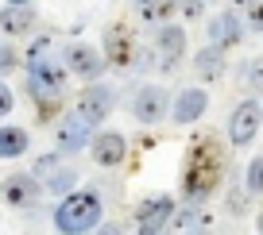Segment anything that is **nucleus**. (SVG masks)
<instances>
[{"label": "nucleus", "instance_id": "bb28decb", "mask_svg": "<svg viewBox=\"0 0 263 235\" xmlns=\"http://www.w3.org/2000/svg\"><path fill=\"white\" fill-rule=\"evenodd\" d=\"M132 8H136V16L151 19V24H159L155 19V0H132Z\"/></svg>", "mask_w": 263, "mask_h": 235}, {"label": "nucleus", "instance_id": "20e7f679", "mask_svg": "<svg viewBox=\"0 0 263 235\" xmlns=\"http://www.w3.org/2000/svg\"><path fill=\"white\" fill-rule=\"evenodd\" d=\"M66 77H70L66 62H50V58L39 54L27 66V93H31V97H39V93H62Z\"/></svg>", "mask_w": 263, "mask_h": 235}, {"label": "nucleus", "instance_id": "b1692460", "mask_svg": "<svg viewBox=\"0 0 263 235\" xmlns=\"http://www.w3.org/2000/svg\"><path fill=\"white\" fill-rule=\"evenodd\" d=\"M244 8H248V24H252L255 31L263 35V0H248Z\"/></svg>", "mask_w": 263, "mask_h": 235}, {"label": "nucleus", "instance_id": "6ab92c4d", "mask_svg": "<svg viewBox=\"0 0 263 235\" xmlns=\"http://www.w3.org/2000/svg\"><path fill=\"white\" fill-rule=\"evenodd\" d=\"M209 212H201V208H194V204H186V208H174V216H171V227L174 231H197V227H209Z\"/></svg>", "mask_w": 263, "mask_h": 235}, {"label": "nucleus", "instance_id": "9b49d317", "mask_svg": "<svg viewBox=\"0 0 263 235\" xmlns=\"http://www.w3.org/2000/svg\"><path fill=\"white\" fill-rule=\"evenodd\" d=\"M171 216H174L171 197H147V201L136 208V231H143V235L163 231V227H171Z\"/></svg>", "mask_w": 263, "mask_h": 235}, {"label": "nucleus", "instance_id": "1a4fd4ad", "mask_svg": "<svg viewBox=\"0 0 263 235\" xmlns=\"http://www.w3.org/2000/svg\"><path fill=\"white\" fill-rule=\"evenodd\" d=\"M151 50H155V58H163V62H166V66H163L166 73L178 70L174 62L186 54V31H182L178 24H166V19H163V24H159V31H155V39H151Z\"/></svg>", "mask_w": 263, "mask_h": 235}, {"label": "nucleus", "instance_id": "39448f33", "mask_svg": "<svg viewBox=\"0 0 263 235\" xmlns=\"http://www.w3.org/2000/svg\"><path fill=\"white\" fill-rule=\"evenodd\" d=\"M112 104H116V93L108 89V85H93V81H89L82 93H78V116H82L89 127L105 123L108 112H112Z\"/></svg>", "mask_w": 263, "mask_h": 235}, {"label": "nucleus", "instance_id": "4be33fe9", "mask_svg": "<svg viewBox=\"0 0 263 235\" xmlns=\"http://www.w3.org/2000/svg\"><path fill=\"white\" fill-rule=\"evenodd\" d=\"M20 70V54L16 47H8V42H0V77H8V73Z\"/></svg>", "mask_w": 263, "mask_h": 235}, {"label": "nucleus", "instance_id": "f03ea898", "mask_svg": "<svg viewBox=\"0 0 263 235\" xmlns=\"http://www.w3.org/2000/svg\"><path fill=\"white\" fill-rule=\"evenodd\" d=\"M54 227L66 235H82V231L101 227V197L93 189L62 193V204L54 208Z\"/></svg>", "mask_w": 263, "mask_h": 235}, {"label": "nucleus", "instance_id": "5701e85b", "mask_svg": "<svg viewBox=\"0 0 263 235\" xmlns=\"http://www.w3.org/2000/svg\"><path fill=\"white\" fill-rule=\"evenodd\" d=\"M244 77H248V85H252V93H259V97H263V58H259V62H248Z\"/></svg>", "mask_w": 263, "mask_h": 235}, {"label": "nucleus", "instance_id": "7c9ffc66", "mask_svg": "<svg viewBox=\"0 0 263 235\" xmlns=\"http://www.w3.org/2000/svg\"><path fill=\"white\" fill-rule=\"evenodd\" d=\"M259 116H263V108H259Z\"/></svg>", "mask_w": 263, "mask_h": 235}, {"label": "nucleus", "instance_id": "aec40b11", "mask_svg": "<svg viewBox=\"0 0 263 235\" xmlns=\"http://www.w3.org/2000/svg\"><path fill=\"white\" fill-rule=\"evenodd\" d=\"M244 185H248V193H252V197H259V193H263V154H255L252 162H248Z\"/></svg>", "mask_w": 263, "mask_h": 235}, {"label": "nucleus", "instance_id": "6e6552de", "mask_svg": "<svg viewBox=\"0 0 263 235\" xmlns=\"http://www.w3.org/2000/svg\"><path fill=\"white\" fill-rule=\"evenodd\" d=\"M39 197H43V181L35 174H12L0 181V201L12 208H31Z\"/></svg>", "mask_w": 263, "mask_h": 235}, {"label": "nucleus", "instance_id": "a878e982", "mask_svg": "<svg viewBox=\"0 0 263 235\" xmlns=\"http://www.w3.org/2000/svg\"><path fill=\"white\" fill-rule=\"evenodd\" d=\"M178 12L186 19H197L201 12H205V4H201V0H178Z\"/></svg>", "mask_w": 263, "mask_h": 235}, {"label": "nucleus", "instance_id": "9d476101", "mask_svg": "<svg viewBox=\"0 0 263 235\" xmlns=\"http://www.w3.org/2000/svg\"><path fill=\"white\" fill-rule=\"evenodd\" d=\"M259 123H263L259 104H255V100H240V104L232 108V120H229V143L248 146L255 139V131H259Z\"/></svg>", "mask_w": 263, "mask_h": 235}, {"label": "nucleus", "instance_id": "412c9836", "mask_svg": "<svg viewBox=\"0 0 263 235\" xmlns=\"http://www.w3.org/2000/svg\"><path fill=\"white\" fill-rule=\"evenodd\" d=\"M74 181H78V174H74V170H58V166H54V174H50V181H47L43 189H47V193H66V189L74 185Z\"/></svg>", "mask_w": 263, "mask_h": 235}, {"label": "nucleus", "instance_id": "f257e3e1", "mask_svg": "<svg viewBox=\"0 0 263 235\" xmlns=\"http://www.w3.org/2000/svg\"><path fill=\"white\" fill-rule=\"evenodd\" d=\"M224 178V151L217 143V135H201L190 143L186 151V170H182V193L186 201H205Z\"/></svg>", "mask_w": 263, "mask_h": 235}, {"label": "nucleus", "instance_id": "ddd939ff", "mask_svg": "<svg viewBox=\"0 0 263 235\" xmlns=\"http://www.w3.org/2000/svg\"><path fill=\"white\" fill-rule=\"evenodd\" d=\"M89 151L93 158H97V166H120L124 158H128V139L120 135V131H101L97 139H89Z\"/></svg>", "mask_w": 263, "mask_h": 235}, {"label": "nucleus", "instance_id": "f3484780", "mask_svg": "<svg viewBox=\"0 0 263 235\" xmlns=\"http://www.w3.org/2000/svg\"><path fill=\"white\" fill-rule=\"evenodd\" d=\"M31 27H35L31 4H4V12H0V31L4 35H27Z\"/></svg>", "mask_w": 263, "mask_h": 235}, {"label": "nucleus", "instance_id": "f8f14e48", "mask_svg": "<svg viewBox=\"0 0 263 235\" xmlns=\"http://www.w3.org/2000/svg\"><path fill=\"white\" fill-rule=\"evenodd\" d=\"M171 100H174L171 116H174V123H182V127L197 123L201 116H205V108H209V93L205 89H182L178 97H171Z\"/></svg>", "mask_w": 263, "mask_h": 235}, {"label": "nucleus", "instance_id": "393cba45", "mask_svg": "<svg viewBox=\"0 0 263 235\" xmlns=\"http://www.w3.org/2000/svg\"><path fill=\"white\" fill-rule=\"evenodd\" d=\"M12 108H16V93H12L8 85L0 81V120H4V116H8Z\"/></svg>", "mask_w": 263, "mask_h": 235}, {"label": "nucleus", "instance_id": "423d86ee", "mask_svg": "<svg viewBox=\"0 0 263 235\" xmlns=\"http://www.w3.org/2000/svg\"><path fill=\"white\" fill-rule=\"evenodd\" d=\"M66 70L74 73V77H82V81H97L101 73L108 70V62L89 42H70V47H66Z\"/></svg>", "mask_w": 263, "mask_h": 235}, {"label": "nucleus", "instance_id": "2eb2a0df", "mask_svg": "<svg viewBox=\"0 0 263 235\" xmlns=\"http://www.w3.org/2000/svg\"><path fill=\"white\" fill-rule=\"evenodd\" d=\"M54 139H58V151L74 154V151H82V146L89 143V123H85L78 112H74V116H66V120L54 127Z\"/></svg>", "mask_w": 263, "mask_h": 235}, {"label": "nucleus", "instance_id": "a211bd4d", "mask_svg": "<svg viewBox=\"0 0 263 235\" xmlns=\"http://www.w3.org/2000/svg\"><path fill=\"white\" fill-rule=\"evenodd\" d=\"M27 131L24 127H12V123H4L0 127V158H20V154L27 151Z\"/></svg>", "mask_w": 263, "mask_h": 235}, {"label": "nucleus", "instance_id": "4468645a", "mask_svg": "<svg viewBox=\"0 0 263 235\" xmlns=\"http://www.w3.org/2000/svg\"><path fill=\"white\" fill-rule=\"evenodd\" d=\"M209 42H217L221 50H232L244 42V27H240V19L232 16V12H221V16L209 19Z\"/></svg>", "mask_w": 263, "mask_h": 235}, {"label": "nucleus", "instance_id": "c85d7f7f", "mask_svg": "<svg viewBox=\"0 0 263 235\" xmlns=\"http://www.w3.org/2000/svg\"><path fill=\"white\" fill-rule=\"evenodd\" d=\"M255 227H259V231H263V216H255Z\"/></svg>", "mask_w": 263, "mask_h": 235}, {"label": "nucleus", "instance_id": "0eeeda50", "mask_svg": "<svg viewBox=\"0 0 263 235\" xmlns=\"http://www.w3.org/2000/svg\"><path fill=\"white\" fill-rule=\"evenodd\" d=\"M171 112V93L163 89V85H143L140 93H136V100H132V116L140 123H163V116Z\"/></svg>", "mask_w": 263, "mask_h": 235}, {"label": "nucleus", "instance_id": "c756f323", "mask_svg": "<svg viewBox=\"0 0 263 235\" xmlns=\"http://www.w3.org/2000/svg\"><path fill=\"white\" fill-rule=\"evenodd\" d=\"M8 4H31V0H8Z\"/></svg>", "mask_w": 263, "mask_h": 235}, {"label": "nucleus", "instance_id": "7ed1b4c3", "mask_svg": "<svg viewBox=\"0 0 263 235\" xmlns=\"http://www.w3.org/2000/svg\"><path fill=\"white\" fill-rule=\"evenodd\" d=\"M101 54H105V62H108V66H116V70H128V66H136V31H132L124 19L108 24Z\"/></svg>", "mask_w": 263, "mask_h": 235}, {"label": "nucleus", "instance_id": "cd10ccee", "mask_svg": "<svg viewBox=\"0 0 263 235\" xmlns=\"http://www.w3.org/2000/svg\"><path fill=\"white\" fill-rule=\"evenodd\" d=\"M43 50H47V35H43V39H35V42H31V50H27V58H39Z\"/></svg>", "mask_w": 263, "mask_h": 235}, {"label": "nucleus", "instance_id": "dca6fc26", "mask_svg": "<svg viewBox=\"0 0 263 235\" xmlns=\"http://www.w3.org/2000/svg\"><path fill=\"white\" fill-rule=\"evenodd\" d=\"M194 73L201 77V81H221V73H224V50L217 47V42L201 47L194 54Z\"/></svg>", "mask_w": 263, "mask_h": 235}]
</instances>
